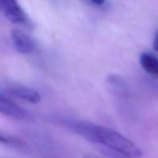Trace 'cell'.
<instances>
[{"label": "cell", "instance_id": "1", "mask_svg": "<svg viewBox=\"0 0 158 158\" xmlns=\"http://www.w3.org/2000/svg\"><path fill=\"white\" fill-rule=\"evenodd\" d=\"M67 125L80 137L101 148L133 158L143 155L140 148L132 140L110 128L80 120H71Z\"/></svg>", "mask_w": 158, "mask_h": 158}, {"label": "cell", "instance_id": "2", "mask_svg": "<svg viewBox=\"0 0 158 158\" xmlns=\"http://www.w3.org/2000/svg\"><path fill=\"white\" fill-rule=\"evenodd\" d=\"M0 112L6 117L16 120H27L30 118L27 110L4 95L2 92L0 94Z\"/></svg>", "mask_w": 158, "mask_h": 158}, {"label": "cell", "instance_id": "3", "mask_svg": "<svg viewBox=\"0 0 158 158\" xmlns=\"http://www.w3.org/2000/svg\"><path fill=\"white\" fill-rule=\"evenodd\" d=\"M11 39L14 47L17 52L21 54H29L36 48L33 38L21 29H12L11 31Z\"/></svg>", "mask_w": 158, "mask_h": 158}, {"label": "cell", "instance_id": "4", "mask_svg": "<svg viewBox=\"0 0 158 158\" xmlns=\"http://www.w3.org/2000/svg\"><path fill=\"white\" fill-rule=\"evenodd\" d=\"M0 10L10 23H23L26 22V12L15 0H0Z\"/></svg>", "mask_w": 158, "mask_h": 158}, {"label": "cell", "instance_id": "5", "mask_svg": "<svg viewBox=\"0 0 158 158\" xmlns=\"http://www.w3.org/2000/svg\"><path fill=\"white\" fill-rule=\"evenodd\" d=\"M8 91L10 95L33 104L39 103L41 100L40 93L33 88L29 86L23 85H12L9 88Z\"/></svg>", "mask_w": 158, "mask_h": 158}, {"label": "cell", "instance_id": "6", "mask_svg": "<svg viewBox=\"0 0 158 158\" xmlns=\"http://www.w3.org/2000/svg\"><path fill=\"white\" fill-rule=\"evenodd\" d=\"M140 63L145 72L158 78V57L151 52H143L140 55Z\"/></svg>", "mask_w": 158, "mask_h": 158}, {"label": "cell", "instance_id": "7", "mask_svg": "<svg viewBox=\"0 0 158 158\" xmlns=\"http://www.w3.org/2000/svg\"><path fill=\"white\" fill-rule=\"evenodd\" d=\"M106 81L110 87L111 88V90L114 92V94L122 97L128 94L127 85L124 80H123L120 76L110 75L107 77Z\"/></svg>", "mask_w": 158, "mask_h": 158}, {"label": "cell", "instance_id": "8", "mask_svg": "<svg viewBox=\"0 0 158 158\" xmlns=\"http://www.w3.org/2000/svg\"><path fill=\"white\" fill-rule=\"evenodd\" d=\"M102 148V152L105 154L106 156H107L109 158H133L131 157H127V156L123 155V154H118V153H116L114 151H110V150L106 149V148Z\"/></svg>", "mask_w": 158, "mask_h": 158}, {"label": "cell", "instance_id": "9", "mask_svg": "<svg viewBox=\"0 0 158 158\" xmlns=\"http://www.w3.org/2000/svg\"><path fill=\"white\" fill-rule=\"evenodd\" d=\"M88 3L91 6H94L96 8H98L100 9H106L110 7V4L107 1H100V0H93V1L88 2Z\"/></svg>", "mask_w": 158, "mask_h": 158}, {"label": "cell", "instance_id": "10", "mask_svg": "<svg viewBox=\"0 0 158 158\" xmlns=\"http://www.w3.org/2000/svg\"><path fill=\"white\" fill-rule=\"evenodd\" d=\"M153 48L156 52H158V29L155 32V35L154 36V40H153Z\"/></svg>", "mask_w": 158, "mask_h": 158}, {"label": "cell", "instance_id": "11", "mask_svg": "<svg viewBox=\"0 0 158 158\" xmlns=\"http://www.w3.org/2000/svg\"><path fill=\"white\" fill-rule=\"evenodd\" d=\"M83 158H100V157H97V156L95 155H93V154H85V155L83 157Z\"/></svg>", "mask_w": 158, "mask_h": 158}]
</instances>
